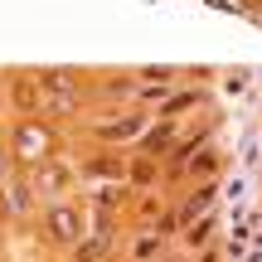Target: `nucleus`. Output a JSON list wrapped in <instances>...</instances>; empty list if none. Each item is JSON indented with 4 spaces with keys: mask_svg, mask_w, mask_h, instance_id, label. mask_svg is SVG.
I'll use <instances>...</instances> for the list:
<instances>
[{
    "mask_svg": "<svg viewBox=\"0 0 262 262\" xmlns=\"http://www.w3.org/2000/svg\"><path fill=\"white\" fill-rule=\"evenodd\" d=\"M170 136H175V126H156V131H150V136H146V146H141V150H146V156H160Z\"/></svg>",
    "mask_w": 262,
    "mask_h": 262,
    "instance_id": "obj_8",
    "label": "nucleus"
},
{
    "mask_svg": "<svg viewBox=\"0 0 262 262\" xmlns=\"http://www.w3.org/2000/svg\"><path fill=\"white\" fill-rule=\"evenodd\" d=\"M185 165L194 170V175H209V170H219V156H214V150H199V156H189Z\"/></svg>",
    "mask_w": 262,
    "mask_h": 262,
    "instance_id": "obj_9",
    "label": "nucleus"
},
{
    "mask_svg": "<svg viewBox=\"0 0 262 262\" xmlns=\"http://www.w3.org/2000/svg\"><path fill=\"white\" fill-rule=\"evenodd\" d=\"M131 253H136L141 262H150V257H156V253H160V233H146V238H141V243H136V248H131Z\"/></svg>",
    "mask_w": 262,
    "mask_h": 262,
    "instance_id": "obj_11",
    "label": "nucleus"
},
{
    "mask_svg": "<svg viewBox=\"0 0 262 262\" xmlns=\"http://www.w3.org/2000/svg\"><path fill=\"white\" fill-rule=\"evenodd\" d=\"M141 131V117L136 122H112V126H102V141H126V136H136Z\"/></svg>",
    "mask_w": 262,
    "mask_h": 262,
    "instance_id": "obj_7",
    "label": "nucleus"
},
{
    "mask_svg": "<svg viewBox=\"0 0 262 262\" xmlns=\"http://www.w3.org/2000/svg\"><path fill=\"white\" fill-rule=\"evenodd\" d=\"M5 199H10V209H25L29 204V189L25 185H5Z\"/></svg>",
    "mask_w": 262,
    "mask_h": 262,
    "instance_id": "obj_12",
    "label": "nucleus"
},
{
    "mask_svg": "<svg viewBox=\"0 0 262 262\" xmlns=\"http://www.w3.org/2000/svg\"><path fill=\"white\" fill-rule=\"evenodd\" d=\"M44 233L54 238L58 248H73L78 238H83V214H78V209H68V204L44 209Z\"/></svg>",
    "mask_w": 262,
    "mask_h": 262,
    "instance_id": "obj_1",
    "label": "nucleus"
},
{
    "mask_svg": "<svg viewBox=\"0 0 262 262\" xmlns=\"http://www.w3.org/2000/svg\"><path fill=\"white\" fill-rule=\"evenodd\" d=\"M44 150H49V131L44 126H19L15 131V156L19 160H44Z\"/></svg>",
    "mask_w": 262,
    "mask_h": 262,
    "instance_id": "obj_2",
    "label": "nucleus"
},
{
    "mask_svg": "<svg viewBox=\"0 0 262 262\" xmlns=\"http://www.w3.org/2000/svg\"><path fill=\"white\" fill-rule=\"evenodd\" d=\"M88 175H93V180H117V175H126V165H122V160H112V156H102V160L88 165Z\"/></svg>",
    "mask_w": 262,
    "mask_h": 262,
    "instance_id": "obj_6",
    "label": "nucleus"
},
{
    "mask_svg": "<svg viewBox=\"0 0 262 262\" xmlns=\"http://www.w3.org/2000/svg\"><path fill=\"white\" fill-rule=\"evenodd\" d=\"M214 233H219V219H214V214H204V219H194V228H189L185 238H189L194 248H204V243H209Z\"/></svg>",
    "mask_w": 262,
    "mask_h": 262,
    "instance_id": "obj_5",
    "label": "nucleus"
},
{
    "mask_svg": "<svg viewBox=\"0 0 262 262\" xmlns=\"http://www.w3.org/2000/svg\"><path fill=\"white\" fill-rule=\"evenodd\" d=\"M0 180H5V156H0Z\"/></svg>",
    "mask_w": 262,
    "mask_h": 262,
    "instance_id": "obj_14",
    "label": "nucleus"
},
{
    "mask_svg": "<svg viewBox=\"0 0 262 262\" xmlns=\"http://www.w3.org/2000/svg\"><path fill=\"white\" fill-rule=\"evenodd\" d=\"M126 180L131 185H150V180H156V165H150V160H136V165H126Z\"/></svg>",
    "mask_w": 262,
    "mask_h": 262,
    "instance_id": "obj_10",
    "label": "nucleus"
},
{
    "mask_svg": "<svg viewBox=\"0 0 262 262\" xmlns=\"http://www.w3.org/2000/svg\"><path fill=\"white\" fill-rule=\"evenodd\" d=\"M194 262H219V253H204V257H194Z\"/></svg>",
    "mask_w": 262,
    "mask_h": 262,
    "instance_id": "obj_13",
    "label": "nucleus"
},
{
    "mask_svg": "<svg viewBox=\"0 0 262 262\" xmlns=\"http://www.w3.org/2000/svg\"><path fill=\"white\" fill-rule=\"evenodd\" d=\"M102 257H107V233L78 238V243H73V262H102Z\"/></svg>",
    "mask_w": 262,
    "mask_h": 262,
    "instance_id": "obj_4",
    "label": "nucleus"
},
{
    "mask_svg": "<svg viewBox=\"0 0 262 262\" xmlns=\"http://www.w3.org/2000/svg\"><path fill=\"white\" fill-rule=\"evenodd\" d=\"M68 180H73L68 165H44V170H39V189H44V194H63Z\"/></svg>",
    "mask_w": 262,
    "mask_h": 262,
    "instance_id": "obj_3",
    "label": "nucleus"
}]
</instances>
